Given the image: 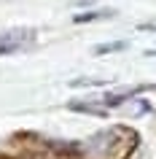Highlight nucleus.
I'll list each match as a JSON object with an SVG mask.
<instances>
[{"instance_id":"7ed1b4c3","label":"nucleus","mask_w":156,"mask_h":159,"mask_svg":"<svg viewBox=\"0 0 156 159\" xmlns=\"http://www.w3.org/2000/svg\"><path fill=\"white\" fill-rule=\"evenodd\" d=\"M145 86H124V89H116V92H105L100 97V102L105 105V108H118L124 105V100H132L137 92H143Z\"/></svg>"},{"instance_id":"1a4fd4ad","label":"nucleus","mask_w":156,"mask_h":159,"mask_svg":"<svg viewBox=\"0 0 156 159\" xmlns=\"http://www.w3.org/2000/svg\"><path fill=\"white\" fill-rule=\"evenodd\" d=\"M145 57H156V49H148V51H145Z\"/></svg>"},{"instance_id":"6e6552de","label":"nucleus","mask_w":156,"mask_h":159,"mask_svg":"<svg viewBox=\"0 0 156 159\" xmlns=\"http://www.w3.org/2000/svg\"><path fill=\"white\" fill-rule=\"evenodd\" d=\"M137 30H143V33H156V22H143V25H137Z\"/></svg>"},{"instance_id":"39448f33","label":"nucleus","mask_w":156,"mask_h":159,"mask_svg":"<svg viewBox=\"0 0 156 159\" xmlns=\"http://www.w3.org/2000/svg\"><path fill=\"white\" fill-rule=\"evenodd\" d=\"M70 111H81V113H91V116H108V108L100 102V105H94V102H70Z\"/></svg>"},{"instance_id":"20e7f679","label":"nucleus","mask_w":156,"mask_h":159,"mask_svg":"<svg viewBox=\"0 0 156 159\" xmlns=\"http://www.w3.org/2000/svg\"><path fill=\"white\" fill-rule=\"evenodd\" d=\"M100 19H113V11H86V14H75L73 22L75 25H86V22H100Z\"/></svg>"},{"instance_id":"f03ea898","label":"nucleus","mask_w":156,"mask_h":159,"mask_svg":"<svg viewBox=\"0 0 156 159\" xmlns=\"http://www.w3.org/2000/svg\"><path fill=\"white\" fill-rule=\"evenodd\" d=\"M30 41H33V30H11V33H3L0 35V57L22 49Z\"/></svg>"},{"instance_id":"f257e3e1","label":"nucleus","mask_w":156,"mask_h":159,"mask_svg":"<svg viewBox=\"0 0 156 159\" xmlns=\"http://www.w3.org/2000/svg\"><path fill=\"white\" fill-rule=\"evenodd\" d=\"M100 138L105 143H97V138H94V151H100L102 159H127L137 148V135L127 127H110Z\"/></svg>"},{"instance_id":"423d86ee","label":"nucleus","mask_w":156,"mask_h":159,"mask_svg":"<svg viewBox=\"0 0 156 159\" xmlns=\"http://www.w3.org/2000/svg\"><path fill=\"white\" fill-rule=\"evenodd\" d=\"M129 46L127 41H113V43H100L97 49H94V54H116V51H124Z\"/></svg>"},{"instance_id":"0eeeda50","label":"nucleus","mask_w":156,"mask_h":159,"mask_svg":"<svg viewBox=\"0 0 156 159\" xmlns=\"http://www.w3.org/2000/svg\"><path fill=\"white\" fill-rule=\"evenodd\" d=\"M108 81L105 78H75L70 81V86H105Z\"/></svg>"}]
</instances>
